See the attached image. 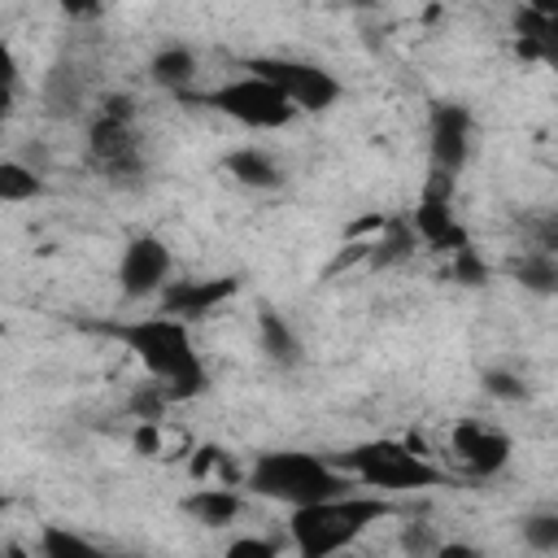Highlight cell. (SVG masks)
Listing matches in <instances>:
<instances>
[{"label": "cell", "mask_w": 558, "mask_h": 558, "mask_svg": "<svg viewBox=\"0 0 558 558\" xmlns=\"http://www.w3.org/2000/svg\"><path fill=\"white\" fill-rule=\"evenodd\" d=\"M179 510H183L192 523H201V527H227V523L240 519L244 493H240L235 484H201V488H192V493L179 501Z\"/></svg>", "instance_id": "5bb4252c"}, {"label": "cell", "mask_w": 558, "mask_h": 558, "mask_svg": "<svg viewBox=\"0 0 558 558\" xmlns=\"http://www.w3.org/2000/svg\"><path fill=\"white\" fill-rule=\"evenodd\" d=\"M235 275H214V279H170L161 288V314H174L183 323L205 318L209 310H218L227 296H235Z\"/></svg>", "instance_id": "7c38bea8"}, {"label": "cell", "mask_w": 558, "mask_h": 558, "mask_svg": "<svg viewBox=\"0 0 558 558\" xmlns=\"http://www.w3.org/2000/svg\"><path fill=\"white\" fill-rule=\"evenodd\" d=\"M57 4H61V13H70V17L87 22V17H100L109 0H57Z\"/></svg>", "instance_id": "4316f807"}, {"label": "cell", "mask_w": 558, "mask_h": 558, "mask_svg": "<svg viewBox=\"0 0 558 558\" xmlns=\"http://www.w3.org/2000/svg\"><path fill=\"white\" fill-rule=\"evenodd\" d=\"M523 9H532V13H541V17H558V0H519Z\"/></svg>", "instance_id": "f1b7e54d"}, {"label": "cell", "mask_w": 558, "mask_h": 558, "mask_svg": "<svg viewBox=\"0 0 558 558\" xmlns=\"http://www.w3.org/2000/svg\"><path fill=\"white\" fill-rule=\"evenodd\" d=\"M183 100L201 105L209 113H222L227 122L248 126V131H283L296 118L292 100L275 83H266V78H257L248 70L227 78V83H218V87H209V92H183Z\"/></svg>", "instance_id": "5b68a950"}, {"label": "cell", "mask_w": 558, "mask_h": 558, "mask_svg": "<svg viewBox=\"0 0 558 558\" xmlns=\"http://www.w3.org/2000/svg\"><path fill=\"white\" fill-rule=\"evenodd\" d=\"M52 4H57V0H52Z\"/></svg>", "instance_id": "1f68e13d"}, {"label": "cell", "mask_w": 558, "mask_h": 558, "mask_svg": "<svg viewBox=\"0 0 558 558\" xmlns=\"http://www.w3.org/2000/svg\"><path fill=\"white\" fill-rule=\"evenodd\" d=\"M410 248H414V231H397V235H388V240L375 244V266H384V262H401Z\"/></svg>", "instance_id": "484cf974"}, {"label": "cell", "mask_w": 558, "mask_h": 558, "mask_svg": "<svg viewBox=\"0 0 558 558\" xmlns=\"http://www.w3.org/2000/svg\"><path fill=\"white\" fill-rule=\"evenodd\" d=\"M240 488L262 501H279V506L296 510V506L349 493V488H357V480L336 458H323L310 449H266V453H253V462L240 475Z\"/></svg>", "instance_id": "7a4b0ae2"}, {"label": "cell", "mask_w": 558, "mask_h": 558, "mask_svg": "<svg viewBox=\"0 0 558 558\" xmlns=\"http://www.w3.org/2000/svg\"><path fill=\"white\" fill-rule=\"evenodd\" d=\"M410 231H414V240H423L432 253H445V257L471 248V231L453 214V179L449 174L432 170V179L410 214Z\"/></svg>", "instance_id": "ba28073f"}, {"label": "cell", "mask_w": 558, "mask_h": 558, "mask_svg": "<svg viewBox=\"0 0 558 558\" xmlns=\"http://www.w3.org/2000/svg\"><path fill=\"white\" fill-rule=\"evenodd\" d=\"M170 270H174V257H170V244L161 235H131L118 253V292L126 301H148V296H161V288L170 283Z\"/></svg>", "instance_id": "30bf717a"}, {"label": "cell", "mask_w": 558, "mask_h": 558, "mask_svg": "<svg viewBox=\"0 0 558 558\" xmlns=\"http://www.w3.org/2000/svg\"><path fill=\"white\" fill-rule=\"evenodd\" d=\"M510 31H514V57L519 61H554V48H558V17H541L532 9H514L510 17Z\"/></svg>", "instance_id": "2e32d148"}, {"label": "cell", "mask_w": 558, "mask_h": 558, "mask_svg": "<svg viewBox=\"0 0 558 558\" xmlns=\"http://www.w3.org/2000/svg\"><path fill=\"white\" fill-rule=\"evenodd\" d=\"M240 70H248V74L275 83V87L292 100L296 113H327V109H336L340 96H344V83H340L327 65H318V61L262 52V57H244Z\"/></svg>", "instance_id": "8992f818"}, {"label": "cell", "mask_w": 558, "mask_h": 558, "mask_svg": "<svg viewBox=\"0 0 558 558\" xmlns=\"http://www.w3.org/2000/svg\"><path fill=\"white\" fill-rule=\"evenodd\" d=\"M388 514H392V501L384 493L349 488V493H336L327 501L296 506L292 519H288V536H292V549L301 558H327V554L349 549L362 532H371Z\"/></svg>", "instance_id": "3957f363"}, {"label": "cell", "mask_w": 558, "mask_h": 558, "mask_svg": "<svg viewBox=\"0 0 558 558\" xmlns=\"http://www.w3.org/2000/svg\"><path fill=\"white\" fill-rule=\"evenodd\" d=\"M257 344H262L266 362L279 371H296L305 362V344H301L296 327L275 305H257Z\"/></svg>", "instance_id": "4fadbf2b"}, {"label": "cell", "mask_w": 558, "mask_h": 558, "mask_svg": "<svg viewBox=\"0 0 558 558\" xmlns=\"http://www.w3.org/2000/svg\"><path fill=\"white\" fill-rule=\"evenodd\" d=\"M523 545L536 554H558V510H532L523 519Z\"/></svg>", "instance_id": "7402d4cb"}, {"label": "cell", "mask_w": 558, "mask_h": 558, "mask_svg": "<svg viewBox=\"0 0 558 558\" xmlns=\"http://www.w3.org/2000/svg\"><path fill=\"white\" fill-rule=\"evenodd\" d=\"M222 170L240 183V187H248V192H279L283 187V166L266 153V148H257V144H240V148H231L227 157H222Z\"/></svg>", "instance_id": "9a60e30c"}, {"label": "cell", "mask_w": 558, "mask_h": 558, "mask_svg": "<svg viewBox=\"0 0 558 558\" xmlns=\"http://www.w3.org/2000/svg\"><path fill=\"white\" fill-rule=\"evenodd\" d=\"M475 144V113L462 100H436L427 113V157L436 174L458 179L462 166L471 161Z\"/></svg>", "instance_id": "9c48e42d"}, {"label": "cell", "mask_w": 558, "mask_h": 558, "mask_svg": "<svg viewBox=\"0 0 558 558\" xmlns=\"http://www.w3.org/2000/svg\"><path fill=\"white\" fill-rule=\"evenodd\" d=\"M78 105H83L78 65L57 61V65L48 70V78H44V109H48L52 118H70V113H78Z\"/></svg>", "instance_id": "ac0fdd59"}, {"label": "cell", "mask_w": 558, "mask_h": 558, "mask_svg": "<svg viewBox=\"0 0 558 558\" xmlns=\"http://www.w3.org/2000/svg\"><path fill=\"white\" fill-rule=\"evenodd\" d=\"M196 74H201V61H196V52H192L187 44H166V48H157L153 61H148V78H153L161 92H174V96L192 92Z\"/></svg>", "instance_id": "e0dca14e"}, {"label": "cell", "mask_w": 558, "mask_h": 558, "mask_svg": "<svg viewBox=\"0 0 558 558\" xmlns=\"http://www.w3.org/2000/svg\"><path fill=\"white\" fill-rule=\"evenodd\" d=\"M87 153L96 161V170H105L113 183H126L135 174H144V157H140V131H135V105L131 96H109L87 131Z\"/></svg>", "instance_id": "52a82bcc"}, {"label": "cell", "mask_w": 558, "mask_h": 558, "mask_svg": "<svg viewBox=\"0 0 558 558\" xmlns=\"http://www.w3.org/2000/svg\"><path fill=\"white\" fill-rule=\"evenodd\" d=\"M336 462L357 480V488H371V493H384V497L449 484V475L423 453V445H414V440H392V436L362 440V445L344 449Z\"/></svg>", "instance_id": "277c9868"}, {"label": "cell", "mask_w": 558, "mask_h": 558, "mask_svg": "<svg viewBox=\"0 0 558 558\" xmlns=\"http://www.w3.org/2000/svg\"><path fill=\"white\" fill-rule=\"evenodd\" d=\"M39 554L44 558H100V545L87 541L83 532L65 527V523H48L39 532Z\"/></svg>", "instance_id": "ffe728a7"}, {"label": "cell", "mask_w": 558, "mask_h": 558, "mask_svg": "<svg viewBox=\"0 0 558 558\" xmlns=\"http://www.w3.org/2000/svg\"><path fill=\"white\" fill-rule=\"evenodd\" d=\"M357 4H375V0H357Z\"/></svg>", "instance_id": "4dcf8cb0"}, {"label": "cell", "mask_w": 558, "mask_h": 558, "mask_svg": "<svg viewBox=\"0 0 558 558\" xmlns=\"http://www.w3.org/2000/svg\"><path fill=\"white\" fill-rule=\"evenodd\" d=\"M35 196H44L39 170H31L26 161L0 157V205H22V201H35Z\"/></svg>", "instance_id": "d6986e66"}, {"label": "cell", "mask_w": 558, "mask_h": 558, "mask_svg": "<svg viewBox=\"0 0 558 558\" xmlns=\"http://www.w3.org/2000/svg\"><path fill=\"white\" fill-rule=\"evenodd\" d=\"M480 384H484L488 397H501V401H523L527 397V379L514 375V371H501V366H488L480 375Z\"/></svg>", "instance_id": "cb8c5ba5"}, {"label": "cell", "mask_w": 558, "mask_h": 558, "mask_svg": "<svg viewBox=\"0 0 558 558\" xmlns=\"http://www.w3.org/2000/svg\"><path fill=\"white\" fill-rule=\"evenodd\" d=\"M105 331L148 371V379L166 392V401H192V397H201L209 388V371H205L201 349H196V340H192L183 318L144 314V318L109 323Z\"/></svg>", "instance_id": "6da1fadb"}, {"label": "cell", "mask_w": 558, "mask_h": 558, "mask_svg": "<svg viewBox=\"0 0 558 558\" xmlns=\"http://www.w3.org/2000/svg\"><path fill=\"white\" fill-rule=\"evenodd\" d=\"M17 74H22V65H17V57H13V48L0 39V87H17Z\"/></svg>", "instance_id": "83f0119b"}, {"label": "cell", "mask_w": 558, "mask_h": 558, "mask_svg": "<svg viewBox=\"0 0 558 558\" xmlns=\"http://www.w3.org/2000/svg\"><path fill=\"white\" fill-rule=\"evenodd\" d=\"M514 279L536 292V296H554L558 292V262H554V248H536L527 253L519 266H514Z\"/></svg>", "instance_id": "44dd1931"}, {"label": "cell", "mask_w": 558, "mask_h": 558, "mask_svg": "<svg viewBox=\"0 0 558 558\" xmlns=\"http://www.w3.org/2000/svg\"><path fill=\"white\" fill-rule=\"evenodd\" d=\"M449 453L458 458V466H462L466 475L488 480V475H501V471L510 466L514 445H510L506 432L484 427V423H475V418H462V423L449 432Z\"/></svg>", "instance_id": "8fae6325"}, {"label": "cell", "mask_w": 558, "mask_h": 558, "mask_svg": "<svg viewBox=\"0 0 558 558\" xmlns=\"http://www.w3.org/2000/svg\"><path fill=\"white\" fill-rule=\"evenodd\" d=\"M275 554H279V545L266 536H235L227 545V558H275Z\"/></svg>", "instance_id": "d4e9b609"}, {"label": "cell", "mask_w": 558, "mask_h": 558, "mask_svg": "<svg viewBox=\"0 0 558 558\" xmlns=\"http://www.w3.org/2000/svg\"><path fill=\"white\" fill-rule=\"evenodd\" d=\"M9 113H13V92H9V87H0V126L9 122Z\"/></svg>", "instance_id": "f546056e"}, {"label": "cell", "mask_w": 558, "mask_h": 558, "mask_svg": "<svg viewBox=\"0 0 558 558\" xmlns=\"http://www.w3.org/2000/svg\"><path fill=\"white\" fill-rule=\"evenodd\" d=\"M449 275H453V283H462V288H480V283H488V262L475 253V244L471 248H462V253H449Z\"/></svg>", "instance_id": "603a6c76"}]
</instances>
